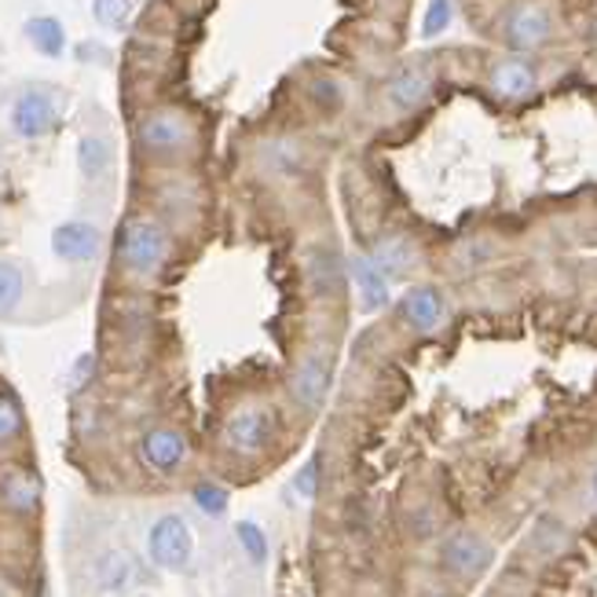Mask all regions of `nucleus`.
<instances>
[{"mask_svg": "<svg viewBox=\"0 0 597 597\" xmlns=\"http://www.w3.org/2000/svg\"><path fill=\"white\" fill-rule=\"evenodd\" d=\"M432 561H437V572L454 583H477L495 564V543L491 535H484L480 528H473V524L443 528Z\"/></svg>", "mask_w": 597, "mask_h": 597, "instance_id": "nucleus-1", "label": "nucleus"}, {"mask_svg": "<svg viewBox=\"0 0 597 597\" xmlns=\"http://www.w3.org/2000/svg\"><path fill=\"white\" fill-rule=\"evenodd\" d=\"M166 257H169V235L155 220L136 217L121 228V265H125L129 276H139V279L158 276Z\"/></svg>", "mask_w": 597, "mask_h": 597, "instance_id": "nucleus-2", "label": "nucleus"}, {"mask_svg": "<svg viewBox=\"0 0 597 597\" xmlns=\"http://www.w3.org/2000/svg\"><path fill=\"white\" fill-rule=\"evenodd\" d=\"M276 429H279V418L268 403H242V407L228 414L224 443L228 451L242 454V459H257V454H265L271 448Z\"/></svg>", "mask_w": 597, "mask_h": 597, "instance_id": "nucleus-3", "label": "nucleus"}, {"mask_svg": "<svg viewBox=\"0 0 597 597\" xmlns=\"http://www.w3.org/2000/svg\"><path fill=\"white\" fill-rule=\"evenodd\" d=\"M136 139L147 155H184L191 139H195V125L180 110H150V114L139 118Z\"/></svg>", "mask_w": 597, "mask_h": 597, "instance_id": "nucleus-4", "label": "nucleus"}, {"mask_svg": "<svg viewBox=\"0 0 597 597\" xmlns=\"http://www.w3.org/2000/svg\"><path fill=\"white\" fill-rule=\"evenodd\" d=\"M139 459L150 473L158 477H173L191 462V440L184 429H173V425H158V429L144 432L139 440Z\"/></svg>", "mask_w": 597, "mask_h": 597, "instance_id": "nucleus-5", "label": "nucleus"}, {"mask_svg": "<svg viewBox=\"0 0 597 597\" xmlns=\"http://www.w3.org/2000/svg\"><path fill=\"white\" fill-rule=\"evenodd\" d=\"M191 550H195V539H191V528H187L184 517L166 513V517L155 521V528H150V535H147V553L158 569L180 572L191 561Z\"/></svg>", "mask_w": 597, "mask_h": 597, "instance_id": "nucleus-6", "label": "nucleus"}, {"mask_svg": "<svg viewBox=\"0 0 597 597\" xmlns=\"http://www.w3.org/2000/svg\"><path fill=\"white\" fill-rule=\"evenodd\" d=\"M330 378H333V363L322 349H312L301 356V363L290 374V397L297 407L305 411H319L327 403L330 392Z\"/></svg>", "mask_w": 597, "mask_h": 597, "instance_id": "nucleus-7", "label": "nucleus"}, {"mask_svg": "<svg viewBox=\"0 0 597 597\" xmlns=\"http://www.w3.org/2000/svg\"><path fill=\"white\" fill-rule=\"evenodd\" d=\"M553 37V15L543 4H517L502 19V40L513 52H532Z\"/></svg>", "mask_w": 597, "mask_h": 597, "instance_id": "nucleus-8", "label": "nucleus"}, {"mask_svg": "<svg viewBox=\"0 0 597 597\" xmlns=\"http://www.w3.org/2000/svg\"><path fill=\"white\" fill-rule=\"evenodd\" d=\"M432 85H437V70L425 59H414V63H403L397 74L389 77L386 85V99L392 110H414L429 99Z\"/></svg>", "mask_w": 597, "mask_h": 597, "instance_id": "nucleus-9", "label": "nucleus"}, {"mask_svg": "<svg viewBox=\"0 0 597 597\" xmlns=\"http://www.w3.org/2000/svg\"><path fill=\"white\" fill-rule=\"evenodd\" d=\"M400 316L414 333H437L448 322V301L437 287H411L400 301Z\"/></svg>", "mask_w": 597, "mask_h": 597, "instance_id": "nucleus-10", "label": "nucleus"}, {"mask_svg": "<svg viewBox=\"0 0 597 597\" xmlns=\"http://www.w3.org/2000/svg\"><path fill=\"white\" fill-rule=\"evenodd\" d=\"M103 249V235H99L96 224H85V220H66L52 231V253L66 265H88V260L99 257Z\"/></svg>", "mask_w": 597, "mask_h": 597, "instance_id": "nucleus-11", "label": "nucleus"}, {"mask_svg": "<svg viewBox=\"0 0 597 597\" xmlns=\"http://www.w3.org/2000/svg\"><path fill=\"white\" fill-rule=\"evenodd\" d=\"M56 103H52V96H45V93H37V88H29V93H23L12 103V129L23 139H40V136H48L56 129Z\"/></svg>", "mask_w": 597, "mask_h": 597, "instance_id": "nucleus-12", "label": "nucleus"}, {"mask_svg": "<svg viewBox=\"0 0 597 597\" xmlns=\"http://www.w3.org/2000/svg\"><path fill=\"white\" fill-rule=\"evenodd\" d=\"M40 477L34 470H8L0 477V505H4L12 517H34L40 510Z\"/></svg>", "mask_w": 597, "mask_h": 597, "instance_id": "nucleus-13", "label": "nucleus"}, {"mask_svg": "<svg viewBox=\"0 0 597 597\" xmlns=\"http://www.w3.org/2000/svg\"><path fill=\"white\" fill-rule=\"evenodd\" d=\"M349 276H352V287H356V293H360L363 312H381L389 305V279L370 257H352Z\"/></svg>", "mask_w": 597, "mask_h": 597, "instance_id": "nucleus-14", "label": "nucleus"}, {"mask_svg": "<svg viewBox=\"0 0 597 597\" xmlns=\"http://www.w3.org/2000/svg\"><path fill=\"white\" fill-rule=\"evenodd\" d=\"M370 260L386 271V279H403V276H411L414 265H418V249H414V242L407 235H386V239H378Z\"/></svg>", "mask_w": 597, "mask_h": 597, "instance_id": "nucleus-15", "label": "nucleus"}, {"mask_svg": "<svg viewBox=\"0 0 597 597\" xmlns=\"http://www.w3.org/2000/svg\"><path fill=\"white\" fill-rule=\"evenodd\" d=\"M491 88L502 99L521 103V99H528L535 88H539V81H535V70L524 63V59H502V63L491 70Z\"/></svg>", "mask_w": 597, "mask_h": 597, "instance_id": "nucleus-16", "label": "nucleus"}, {"mask_svg": "<svg viewBox=\"0 0 597 597\" xmlns=\"http://www.w3.org/2000/svg\"><path fill=\"white\" fill-rule=\"evenodd\" d=\"M308 287L316 297H338L345 287V268L333 249H316L308 257Z\"/></svg>", "mask_w": 597, "mask_h": 597, "instance_id": "nucleus-17", "label": "nucleus"}, {"mask_svg": "<svg viewBox=\"0 0 597 597\" xmlns=\"http://www.w3.org/2000/svg\"><path fill=\"white\" fill-rule=\"evenodd\" d=\"M133 580H136V564H133V558H129L125 550H107L103 558L96 561L99 590L118 594V590H125V586L133 583Z\"/></svg>", "mask_w": 597, "mask_h": 597, "instance_id": "nucleus-18", "label": "nucleus"}, {"mask_svg": "<svg viewBox=\"0 0 597 597\" xmlns=\"http://www.w3.org/2000/svg\"><path fill=\"white\" fill-rule=\"evenodd\" d=\"M26 37H29V45H34L37 52L48 56V59H59V56L66 52V29H63L59 19H48V15L29 19Z\"/></svg>", "mask_w": 597, "mask_h": 597, "instance_id": "nucleus-19", "label": "nucleus"}, {"mask_svg": "<svg viewBox=\"0 0 597 597\" xmlns=\"http://www.w3.org/2000/svg\"><path fill=\"white\" fill-rule=\"evenodd\" d=\"M77 166L88 180H99L110 169V147L99 136H85L77 147Z\"/></svg>", "mask_w": 597, "mask_h": 597, "instance_id": "nucleus-20", "label": "nucleus"}, {"mask_svg": "<svg viewBox=\"0 0 597 597\" xmlns=\"http://www.w3.org/2000/svg\"><path fill=\"white\" fill-rule=\"evenodd\" d=\"M235 543H239V550L249 558V564H265L268 561V535H265L260 524L239 521L235 524Z\"/></svg>", "mask_w": 597, "mask_h": 597, "instance_id": "nucleus-21", "label": "nucleus"}, {"mask_svg": "<svg viewBox=\"0 0 597 597\" xmlns=\"http://www.w3.org/2000/svg\"><path fill=\"white\" fill-rule=\"evenodd\" d=\"M23 301V271L0 260V316H12Z\"/></svg>", "mask_w": 597, "mask_h": 597, "instance_id": "nucleus-22", "label": "nucleus"}, {"mask_svg": "<svg viewBox=\"0 0 597 597\" xmlns=\"http://www.w3.org/2000/svg\"><path fill=\"white\" fill-rule=\"evenodd\" d=\"M407 532H411V539L429 543V539H440L443 524H440V517H437V510H432V505H418L414 513H407Z\"/></svg>", "mask_w": 597, "mask_h": 597, "instance_id": "nucleus-23", "label": "nucleus"}, {"mask_svg": "<svg viewBox=\"0 0 597 597\" xmlns=\"http://www.w3.org/2000/svg\"><path fill=\"white\" fill-rule=\"evenodd\" d=\"M191 499H195V505L202 513H209V517H224L228 513V491L220 488V484H195V491H191Z\"/></svg>", "mask_w": 597, "mask_h": 597, "instance_id": "nucleus-24", "label": "nucleus"}, {"mask_svg": "<svg viewBox=\"0 0 597 597\" xmlns=\"http://www.w3.org/2000/svg\"><path fill=\"white\" fill-rule=\"evenodd\" d=\"M93 15H96V23L118 29L129 23V15H133V0H93Z\"/></svg>", "mask_w": 597, "mask_h": 597, "instance_id": "nucleus-25", "label": "nucleus"}, {"mask_svg": "<svg viewBox=\"0 0 597 597\" xmlns=\"http://www.w3.org/2000/svg\"><path fill=\"white\" fill-rule=\"evenodd\" d=\"M451 19H454L451 0H429V8H425V19H422V34L425 37H440L443 29L451 26Z\"/></svg>", "mask_w": 597, "mask_h": 597, "instance_id": "nucleus-26", "label": "nucleus"}, {"mask_svg": "<svg viewBox=\"0 0 597 597\" xmlns=\"http://www.w3.org/2000/svg\"><path fill=\"white\" fill-rule=\"evenodd\" d=\"M23 432V407L12 397H0V443L15 440Z\"/></svg>", "mask_w": 597, "mask_h": 597, "instance_id": "nucleus-27", "label": "nucleus"}, {"mask_svg": "<svg viewBox=\"0 0 597 597\" xmlns=\"http://www.w3.org/2000/svg\"><path fill=\"white\" fill-rule=\"evenodd\" d=\"M293 491H297L301 499H316V491H319V459H308L305 465H301L297 477H293Z\"/></svg>", "mask_w": 597, "mask_h": 597, "instance_id": "nucleus-28", "label": "nucleus"}, {"mask_svg": "<svg viewBox=\"0 0 597 597\" xmlns=\"http://www.w3.org/2000/svg\"><path fill=\"white\" fill-rule=\"evenodd\" d=\"M312 96H316L319 103L327 99L330 107H338L341 103V85H333V81H316V85H312Z\"/></svg>", "mask_w": 597, "mask_h": 597, "instance_id": "nucleus-29", "label": "nucleus"}, {"mask_svg": "<svg viewBox=\"0 0 597 597\" xmlns=\"http://www.w3.org/2000/svg\"><path fill=\"white\" fill-rule=\"evenodd\" d=\"M590 499L597 502V470L590 473Z\"/></svg>", "mask_w": 597, "mask_h": 597, "instance_id": "nucleus-30", "label": "nucleus"}]
</instances>
